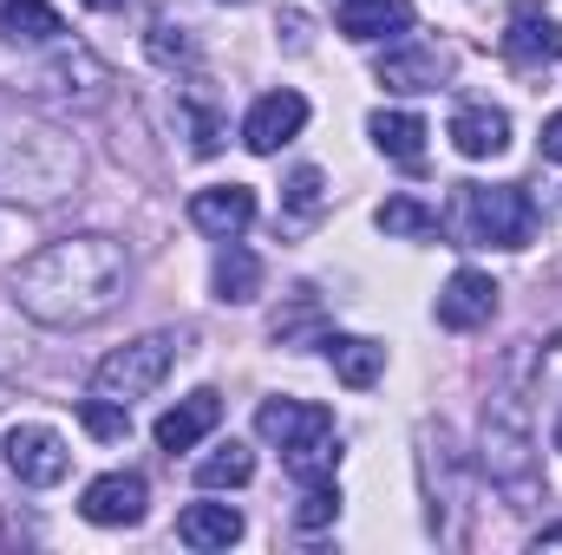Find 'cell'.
Instances as JSON below:
<instances>
[{"mask_svg":"<svg viewBox=\"0 0 562 555\" xmlns=\"http://www.w3.org/2000/svg\"><path fill=\"white\" fill-rule=\"evenodd\" d=\"M386 236H438V216L425 209L419 196H386L380 203V216H373Z\"/></svg>","mask_w":562,"mask_h":555,"instance_id":"7402d4cb","label":"cell"},{"mask_svg":"<svg viewBox=\"0 0 562 555\" xmlns=\"http://www.w3.org/2000/svg\"><path fill=\"white\" fill-rule=\"evenodd\" d=\"M236 7H243V0H236Z\"/></svg>","mask_w":562,"mask_h":555,"instance_id":"1f68e13d","label":"cell"},{"mask_svg":"<svg viewBox=\"0 0 562 555\" xmlns=\"http://www.w3.org/2000/svg\"><path fill=\"white\" fill-rule=\"evenodd\" d=\"M413 26V0H347L340 7V33L347 39H386Z\"/></svg>","mask_w":562,"mask_h":555,"instance_id":"e0dca14e","label":"cell"},{"mask_svg":"<svg viewBox=\"0 0 562 555\" xmlns=\"http://www.w3.org/2000/svg\"><path fill=\"white\" fill-rule=\"evenodd\" d=\"M256 294H262V262H256L243 242H223V249H216V301L249 307Z\"/></svg>","mask_w":562,"mask_h":555,"instance_id":"ac0fdd59","label":"cell"},{"mask_svg":"<svg viewBox=\"0 0 562 555\" xmlns=\"http://www.w3.org/2000/svg\"><path fill=\"white\" fill-rule=\"evenodd\" d=\"M144 477L138 471H105V477H92L86 484V497H79V517L86 523H99V530H132L144 517Z\"/></svg>","mask_w":562,"mask_h":555,"instance_id":"ba28073f","label":"cell"},{"mask_svg":"<svg viewBox=\"0 0 562 555\" xmlns=\"http://www.w3.org/2000/svg\"><path fill=\"white\" fill-rule=\"evenodd\" d=\"M281 464H288V477H294V484H321V477H334V464H340V444H334V438H314V444L288 451Z\"/></svg>","mask_w":562,"mask_h":555,"instance_id":"cb8c5ba5","label":"cell"},{"mask_svg":"<svg viewBox=\"0 0 562 555\" xmlns=\"http://www.w3.org/2000/svg\"><path fill=\"white\" fill-rule=\"evenodd\" d=\"M464 209H471L477 242L530 249V236H537V203L524 183H464Z\"/></svg>","mask_w":562,"mask_h":555,"instance_id":"7a4b0ae2","label":"cell"},{"mask_svg":"<svg viewBox=\"0 0 562 555\" xmlns=\"http://www.w3.org/2000/svg\"><path fill=\"white\" fill-rule=\"evenodd\" d=\"M504 59L517 72H543V66L562 59V20L543 13V0H517V13L504 26Z\"/></svg>","mask_w":562,"mask_h":555,"instance_id":"8992f818","label":"cell"},{"mask_svg":"<svg viewBox=\"0 0 562 555\" xmlns=\"http://www.w3.org/2000/svg\"><path fill=\"white\" fill-rule=\"evenodd\" d=\"M216 418H223V399L203 386V393L177 399L170 412L157 418V444H164V451H190V444H203V438L216 431Z\"/></svg>","mask_w":562,"mask_h":555,"instance_id":"4fadbf2b","label":"cell"},{"mask_svg":"<svg viewBox=\"0 0 562 555\" xmlns=\"http://www.w3.org/2000/svg\"><path fill=\"white\" fill-rule=\"evenodd\" d=\"M177 543H190V550H229V543H243V510L236 503H183L177 510Z\"/></svg>","mask_w":562,"mask_h":555,"instance_id":"5bb4252c","label":"cell"},{"mask_svg":"<svg viewBox=\"0 0 562 555\" xmlns=\"http://www.w3.org/2000/svg\"><path fill=\"white\" fill-rule=\"evenodd\" d=\"M557 451H562V418H557Z\"/></svg>","mask_w":562,"mask_h":555,"instance_id":"4dcf8cb0","label":"cell"},{"mask_svg":"<svg viewBox=\"0 0 562 555\" xmlns=\"http://www.w3.org/2000/svg\"><path fill=\"white\" fill-rule=\"evenodd\" d=\"M7 471L26 484V490H53L66 471H72V451L53 424H13L7 431Z\"/></svg>","mask_w":562,"mask_h":555,"instance_id":"5b68a950","label":"cell"},{"mask_svg":"<svg viewBox=\"0 0 562 555\" xmlns=\"http://www.w3.org/2000/svg\"><path fill=\"white\" fill-rule=\"evenodd\" d=\"M132 287V256L112 236H66L46 242L33 262H20L13 301L40 327H92L105 320Z\"/></svg>","mask_w":562,"mask_h":555,"instance_id":"6da1fadb","label":"cell"},{"mask_svg":"<svg viewBox=\"0 0 562 555\" xmlns=\"http://www.w3.org/2000/svg\"><path fill=\"white\" fill-rule=\"evenodd\" d=\"M321 353H327V366L340 373V386H353V393H367V386L386 373V347H373V340H360V333H327Z\"/></svg>","mask_w":562,"mask_h":555,"instance_id":"9a60e30c","label":"cell"},{"mask_svg":"<svg viewBox=\"0 0 562 555\" xmlns=\"http://www.w3.org/2000/svg\"><path fill=\"white\" fill-rule=\"evenodd\" d=\"M445 79V53L438 46H393L380 59V86L386 92H438Z\"/></svg>","mask_w":562,"mask_h":555,"instance_id":"2e32d148","label":"cell"},{"mask_svg":"<svg viewBox=\"0 0 562 555\" xmlns=\"http://www.w3.org/2000/svg\"><path fill=\"white\" fill-rule=\"evenodd\" d=\"M367 132H373V144H380L393 163H419L425 157V118H413V112H373Z\"/></svg>","mask_w":562,"mask_h":555,"instance_id":"ffe728a7","label":"cell"},{"mask_svg":"<svg viewBox=\"0 0 562 555\" xmlns=\"http://www.w3.org/2000/svg\"><path fill=\"white\" fill-rule=\"evenodd\" d=\"M288 203H294V216H314L321 209V170H294L288 177Z\"/></svg>","mask_w":562,"mask_h":555,"instance_id":"4316f807","label":"cell"},{"mask_svg":"<svg viewBox=\"0 0 562 555\" xmlns=\"http://www.w3.org/2000/svg\"><path fill=\"white\" fill-rule=\"evenodd\" d=\"M79 418H86V431L92 438H105V444H119V438H132V412H125V399H86L79 406Z\"/></svg>","mask_w":562,"mask_h":555,"instance_id":"484cf974","label":"cell"},{"mask_svg":"<svg viewBox=\"0 0 562 555\" xmlns=\"http://www.w3.org/2000/svg\"><path fill=\"white\" fill-rule=\"evenodd\" d=\"M340 517V484L321 477V484H301V503H294V523L301 530H327Z\"/></svg>","mask_w":562,"mask_h":555,"instance_id":"d4e9b609","label":"cell"},{"mask_svg":"<svg viewBox=\"0 0 562 555\" xmlns=\"http://www.w3.org/2000/svg\"><path fill=\"white\" fill-rule=\"evenodd\" d=\"M190 223L216 242H236L249 223H256V190L249 183H216V190H196L190 196Z\"/></svg>","mask_w":562,"mask_h":555,"instance_id":"30bf717a","label":"cell"},{"mask_svg":"<svg viewBox=\"0 0 562 555\" xmlns=\"http://www.w3.org/2000/svg\"><path fill=\"white\" fill-rule=\"evenodd\" d=\"M144 53H150L157 66H190V59H196V39H190V26L150 20V33H144Z\"/></svg>","mask_w":562,"mask_h":555,"instance_id":"603a6c76","label":"cell"},{"mask_svg":"<svg viewBox=\"0 0 562 555\" xmlns=\"http://www.w3.org/2000/svg\"><path fill=\"white\" fill-rule=\"evenodd\" d=\"M0 33H7V39H26V46H53V39L66 33V20H59V7H46V0H7V7H0Z\"/></svg>","mask_w":562,"mask_h":555,"instance_id":"d6986e66","label":"cell"},{"mask_svg":"<svg viewBox=\"0 0 562 555\" xmlns=\"http://www.w3.org/2000/svg\"><path fill=\"white\" fill-rule=\"evenodd\" d=\"M256 477V451L249 444H216L203 464H196V490H236V484H249Z\"/></svg>","mask_w":562,"mask_h":555,"instance_id":"44dd1931","label":"cell"},{"mask_svg":"<svg viewBox=\"0 0 562 555\" xmlns=\"http://www.w3.org/2000/svg\"><path fill=\"white\" fill-rule=\"evenodd\" d=\"M256 431L269 444H281V457H288V451H301L314 438H334V412L314 406V399H262L256 406Z\"/></svg>","mask_w":562,"mask_h":555,"instance_id":"9c48e42d","label":"cell"},{"mask_svg":"<svg viewBox=\"0 0 562 555\" xmlns=\"http://www.w3.org/2000/svg\"><path fill=\"white\" fill-rule=\"evenodd\" d=\"M301 125H307V99L301 92H262L256 105H249V118H243V144L256 150V157H276L281 144L301 138Z\"/></svg>","mask_w":562,"mask_h":555,"instance_id":"52a82bcc","label":"cell"},{"mask_svg":"<svg viewBox=\"0 0 562 555\" xmlns=\"http://www.w3.org/2000/svg\"><path fill=\"white\" fill-rule=\"evenodd\" d=\"M543 157L562 163V112H557V118H543Z\"/></svg>","mask_w":562,"mask_h":555,"instance_id":"83f0119b","label":"cell"},{"mask_svg":"<svg viewBox=\"0 0 562 555\" xmlns=\"http://www.w3.org/2000/svg\"><path fill=\"white\" fill-rule=\"evenodd\" d=\"M86 7H99V13H112V7H125V0H86Z\"/></svg>","mask_w":562,"mask_h":555,"instance_id":"f546056e","label":"cell"},{"mask_svg":"<svg viewBox=\"0 0 562 555\" xmlns=\"http://www.w3.org/2000/svg\"><path fill=\"white\" fill-rule=\"evenodd\" d=\"M451 150L458 157H504L510 150V118L497 112V105H458L451 112Z\"/></svg>","mask_w":562,"mask_h":555,"instance_id":"7c38bea8","label":"cell"},{"mask_svg":"<svg viewBox=\"0 0 562 555\" xmlns=\"http://www.w3.org/2000/svg\"><path fill=\"white\" fill-rule=\"evenodd\" d=\"M177 347H183L177 333H144L132 347L105 353L99 373H92V393H105V399H144V393H157L164 373H170V360H177Z\"/></svg>","mask_w":562,"mask_h":555,"instance_id":"3957f363","label":"cell"},{"mask_svg":"<svg viewBox=\"0 0 562 555\" xmlns=\"http://www.w3.org/2000/svg\"><path fill=\"white\" fill-rule=\"evenodd\" d=\"M491 314H497V281H491V275L458 269V275L445 281V294H438V327L471 333V327H484Z\"/></svg>","mask_w":562,"mask_h":555,"instance_id":"8fae6325","label":"cell"},{"mask_svg":"<svg viewBox=\"0 0 562 555\" xmlns=\"http://www.w3.org/2000/svg\"><path fill=\"white\" fill-rule=\"evenodd\" d=\"M543 550H562V523H550V530L537 536V555H543Z\"/></svg>","mask_w":562,"mask_h":555,"instance_id":"f1b7e54d","label":"cell"},{"mask_svg":"<svg viewBox=\"0 0 562 555\" xmlns=\"http://www.w3.org/2000/svg\"><path fill=\"white\" fill-rule=\"evenodd\" d=\"M484 471L491 484H504L510 497H530L537 490V471H530V431L517 406H491L484 412Z\"/></svg>","mask_w":562,"mask_h":555,"instance_id":"277c9868","label":"cell"}]
</instances>
